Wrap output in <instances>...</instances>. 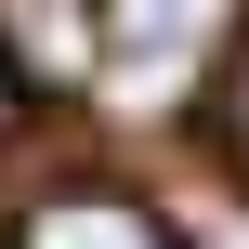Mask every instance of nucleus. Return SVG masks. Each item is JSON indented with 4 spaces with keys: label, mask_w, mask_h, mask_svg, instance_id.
Masks as SVG:
<instances>
[{
    "label": "nucleus",
    "mask_w": 249,
    "mask_h": 249,
    "mask_svg": "<svg viewBox=\"0 0 249 249\" xmlns=\"http://www.w3.org/2000/svg\"><path fill=\"white\" fill-rule=\"evenodd\" d=\"M13 249H171V236H158V210H131V197H39Z\"/></svg>",
    "instance_id": "obj_1"
},
{
    "label": "nucleus",
    "mask_w": 249,
    "mask_h": 249,
    "mask_svg": "<svg viewBox=\"0 0 249 249\" xmlns=\"http://www.w3.org/2000/svg\"><path fill=\"white\" fill-rule=\"evenodd\" d=\"M0 53H26L39 79H79L92 66V13L79 0H0Z\"/></svg>",
    "instance_id": "obj_2"
},
{
    "label": "nucleus",
    "mask_w": 249,
    "mask_h": 249,
    "mask_svg": "<svg viewBox=\"0 0 249 249\" xmlns=\"http://www.w3.org/2000/svg\"><path fill=\"white\" fill-rule=\"evenodd\" d=\"M0 105H13V79H0Z\"/></svg>",
    "instance_id": "obj_5"
},
{
    "label": "nucleus",
    "mask_w": 249,
    "mask_h": 249,
    "mask_svg": "<svg viewBox=\"0 0 249 249\" xmlns=\"http://www.w3.org/2000/svg\"><path fill=\"white\" fill-rule=\"evenodd\" d=\"M131 26H171V0H131Z\"/></svg>",
    "instance_id": "obj_4"
},
{
    "label": "nucleus",
    "mask_w": 249,
    "mask_h": 249,
    "mask_svg": "<svg viewBox=\"0 0 249 249\" xmlns=\"http://www.w3.org/2000/svg\"><path fill=\"white\" fill-rule=\"evenodd\" d=\"M184 249H249V210H236V197H210V210L184 223Z\"/></svg>",
    "instance_id": "obj_3"
}]
</instances>
